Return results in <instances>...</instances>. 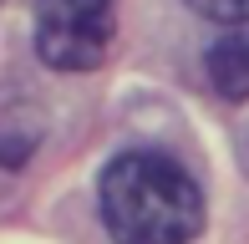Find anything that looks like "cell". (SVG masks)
Here are the masks:
<instances>
[{
  "mask_svg": "<svg viewBox=\"0 0 249 244\" xmlns=\"http://www.w3.org/2000/svg\"><path fill=\"white\" fill-rule=\"evenodd\" d=\"M102 224L117 244H188L203 229V193L163 153H122L102 173Z\"/></svg>",
  "mask_w": 249,
  "mask_h": 244,
  "instance_id": "1",
  "label": "cell"
},
{
  "mask_svg": "<svg viewBox=\"0 0 249 244\" xmlns=\"http://www.w3.org/2000/svg\"><path fill=\"white\" fill-rule=\"evenodd\" d=\"M117 36V0H41L36 51L56 71H92L107 61Z\"/></svg>",
  "mask_w": 249,
  "mask_h": 244,
  "instance_id": "2",
  "label": "cell"
},
{
  "mask_svg": "<svg viewBox=\"0 0 249 244\" xmlns=\"http://www.w3.org/2000/svg\"><path fill=\"white\" fill-rule=\"evenodd\" d=\"M209 82L229 102L249 97V31H229L209 46Z\"/></svg>",
  "mask_w": 249,
  "mask_h": 244,
  "instance_id": "3",
  "label": "cell"
},
{
  "mask_svg": "<svg viewBox=\"0 0 249 244\" xmlns=\"http://www.w3.org/2000/svg\"><path fill=\"white\" fill-rule=\"evenodd\" d=\"M203 20H219V26L249 31V0H188Z\"/></svg>",
  "mask_w": 249,
  "mask_h": 244,
  "instance_id": "4",
  "label": "cell"
},
{
  "mask_svg": "<svg viewBox=\"0 0 249 244\" xmlns=\"http://www.w3.org/2000/svg\"><path fill=\"white\" fill-rule=\"evenodd\" d=\"M239 158H244V168H249V127H244V138H239Z\"/></svg>",
  "mask_w": 249,
  "mask_h": 244,
  "instance_id": "5",
  "label": "cell"
}]
</instances>
